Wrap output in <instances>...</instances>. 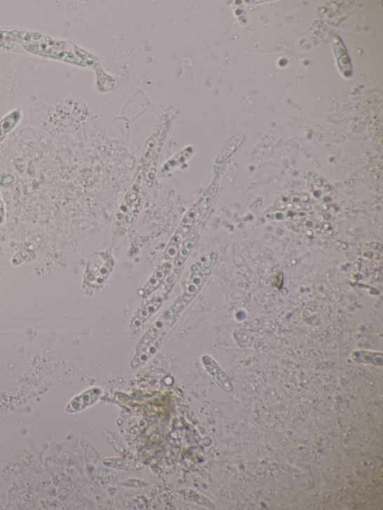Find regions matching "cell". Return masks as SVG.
Returning <instances> with one entry per match:
<instances>
[{
	"label": "cell",
	"mask_w": 383,
	"mask_h": 510,
	"mask_svg": "<svg viewBox=\"0 0 383 510\" xmlns=\"http://www.w3.org/2000/svg\"><path fill=\"white\" fill-rule=\"evenodd\" d=\"M173 263H161L143 288V297H148L161 287L163 281L170 273Z\"/></svg>",
	"instance_id": "10"
},
{
	"label": "cell",
	"mask_w": 383,
	"mask_h": 510,
	"mask_svg": "<svg viewBox=\"0 0 383 510\" xmlns=\"http://www.w3.org/2000/svg\"><path fill=\"white\" fill-rule=\"evenodd\" d=\"M159 159L143 153L137 173L112 220L114 238L125 236L139 218L145 199L154 185Z\"/></svg>",
	"instance_id": "1"
},
{
	"label": "cell",
	"mask_w": 383,
	"mask_h": 510,
	"mask_svg": "<svg viewBox=\"0 0 383 510\" xmlns=\"http://www.w3.org/2000/svg\"><path fill=\"white\" fill-rule=\"evenodd\" d=\"M218 190V184L210 185L195 205L187 212L170 243L167 245L162 258L163 262H173L180 247L189 234L193 231L195 224L206 216L213 202L216 199Z\"/></svg>",
	"instance_id": "3"
},
{
	"label": "cell",
	"mask_w": 383,
	"mask_h": 510,
	"mask_svg": "<svg viewBox=\"0 0 383 510\" xmlns=\"http://www.w3.org/2000/svg\"><path fill=\"white\" fill-rule=\"evenodd\" d=\"M203 366L205 367L207 372L210 374L219 387L224 391L230 392L233 390V385L230 379L227 376L217 362L209 355H204L201 358Z\"/></svg>",
	"instance_id": "8"
},
{
	"label": "cell",
	"mask_w": 383,
	"mask_h": 510,
	"mask_svg": "<svg viewBox=\"0 0 383 510\" xmlns=\"http://www.w3.org/2000/svg\"><path fill=\"white\" fill-rule=\"evenodd\" d=\"M103 463L107 468L123 471H140L144 468L143 464L137 461L122 458H107Z\"/></svg>",
	"instance_id": "13"
},
{
	"label": "cell",
	"mask_w": 383,
	"mask_h": 510,
	"mask_svg": "<svg viewBox=\"0 0 383 510\" xmlns=\"http://www.w3.org/2000/svg\"><path fill=\"white\" fill-rule=\"evenodd\" d=\"M22 112L20 109L10 111L0 120V143L13 131L22 120Z\"/></svg>",
	"instance_id": "11"
},
{
	"label": "cell",
	"mask_w": 383,
	"mask_h": 510,
	"mask_svg": "<svg viewBox=\"0 0 383 510\" xmlns=\"http://www.w3.org/2000/svg\"><path fill=\"white\" fill-rule=\"evenodd\" d=\"M115 267V260L109 251L94 253L90 257L83 276V288L93 296L102 289Z\"/></svg>",
	"instance_id": "5"
},
{
	"label": "cell",
	"mask_w": 383,
	"mask_h": 510,
	"mask_svg": "<svg viewBox=\"0 0 383 510\" xmlns=\"http://www.w3.org/2000/svg\"><path fill=\"white\" fill-rule=\"evenodd\" d=\"M166 298L164 296L154 297L135 312L129 326L130 331L139 333L146 322L162 307Z\"/></svg>",
	"instance_id": "7"
},
{
	"label": "cell",
	"mask_w": 383,
	"mask_h": 510,
	"mask_svg": "<svg viewBox=\"0 0 383 510\" xmlns=\"http://www.w3.org/2000/svg\"><path fill=\"white\" fill-rule=\"evenodd\" d=\"M103 391L99 387L88 389L74 398L66 408L67 412L74 413L83 411L87 407L95 404L102 395Z\"/></svg>",
	"instance_id": "9"
},
{
	"label": "cell",
	"mask_w": 383,
	"mask_h": 510,
	"mask_svg": "<svg viewBox=\"0 0 383 510\" xmlns=\"http://www.w3.org/2000/svg\"><path fill=\"white\" fill-rule=\"evenodd\" d=\"M6 217V208L1 194V191H0V224H2L5 222Z\"/></svg>",
	"instance_id": "14"
},
{
	"label": "cell",
	"mask_w": 383,
	"mask_h": 510,
	"mask_svg": "<svg viewBox=\"0 0 383 510\" xmlns=\"http://www.w3.org/2000/svg\"><path fill=\"white\" fill-rule=\"evenodd\" d=\"M197 238V231L193 230L187 237V239L184 241L181 247H180L173 260L170 273L166 276L161 286L164 289L163 295L165 297L167 296V294L170 293V291L172 290L175 283L180 276H181L183 267L196 246Z\"/></svg>",
	"instance_id": "6"
},
{
	"label": "cell",
	"mask_w": 383,
	"mask_h": 510,
	"mask_svg": "<svg viewBox=\"0 0 383 510\" xmlns=\"http://www.w3.org/2000/svg\"><path fill=\"white\" fill-rule=\"evenodd\" d=\"M351 358L357 362V363L372 365L378 367L383 365V355L382 352L357 349L352 353Z\"/></svg>",
	"instance_id": "12"
},
{
	"label": "cell",
	"mask_w": 383,
	"mask_h": 510,
	"mask_svg": "<svg viewBox=\"0 0 383 510\" xmlns=\"http://www.w3.org/2000/svg\"><path fill=\"white\" fill-rule=\"evenodd\" d=\"M186 308L181 298H177L141 337L130 361V368L137 370L157 353L170 328L177 322Z\"/></svg>",
	"instance_id": "2"
},
{
	"label": "cell",
	"mask_w": 383,
	"mask_h": 510,
	"mask_svg": "<svg viewBox=\"0 0 383 510\" xmlns=\"http://www.w3.org/2000/svg\"><path fill=\"white\" fill-rule=\"evenodd\" d=\"M219 259L217 250L200 255L191 265L189 274L184 280V293L181 300L187 306L193 301L206 285Z\"/></svg>",
	"instance_id": "4"
}]
</instances>
